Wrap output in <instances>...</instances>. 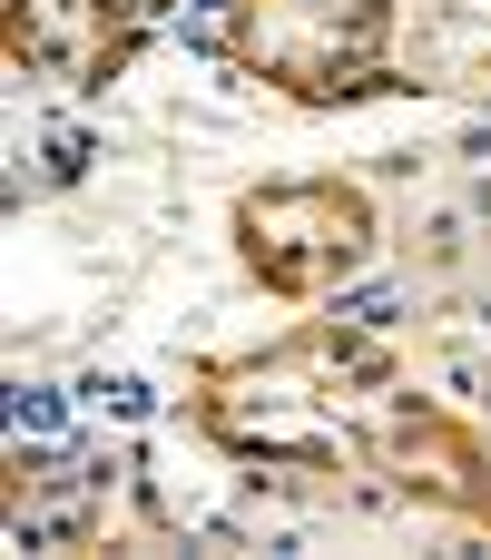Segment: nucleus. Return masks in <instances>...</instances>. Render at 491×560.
Masks as SVG:
<instances>
[{
  "instance_id": "1",
  "label": "nucleus",
  "mask_w": 491,
  "mask_h": 560,
  "mask_svg": "<svg viewBox=\"0 0 491 560\" xmlns=\"http://www.w3.org/2000/svg\"><path fill=\"white\" fill-rule=\"evenodd\" d=\"M344 394H384V345L374 335H344V325H315L285 354H256V364L207 374V404L197 413L236 453H266V463H344V453H364V423L335 413Z\"/></svg>"
},
{
  "instance_id": "2",
  "label": "nucleus",
  "mask_w": 491,
  "mask_h": 560,
  "mask_svg": "<svg viewBox=\"0 0 491 560\" xmlns=\"http://www.w3.org/2000/svg\"><path fill=\"white\" fill-rule=\"evenodd\" d=\"M236 69H256L266 89L305 98V108H335V98H364L384 89V49H394V10L384 0H226V30Z\"/></svg>"
},
{
  "instance_id": "3",
  "label": "nucleus",
  "mask_w": 491,
  "mask_h": 560,
  "mask_svg": "<svg viewBox=\"0 0 491 560\" xmlns=\"http://www.w3.org/2000/svg\"><path fill=\"white\" fill-rule=\"evenodd\" d=\"M374 197L354 177H285V187H246L236 197V256L276 285V295H325L374 256Z\"/></svg>"
},
{
  "instance_id": "4",
  "label": "nucleus",
  "mask_w": 491,
  "mask_h": 560,
  "mask_svg": "<svg viewBox=\"0 0 491 560\" xmlns=\"http://www.w3.org/2000/svg\"><path fill=\"white\" fill-rule=\"evenodd\" d=\"M364 453H374L404 492H423V502H443V512L491 522V463H482V443H472L453 413H433V404H413V394H374Z\"/></svg>"
},
{
  "instance_id": "5",
  "label": "nucleus",
  "mask_w": 491,
  "mask_h": 560,
  "mask_svg": "<svg viewBox=\"0 0 491 560\" xmlns=\"http://www.w3.org/2000/svg\"><path fill=\"white\" fill-rule=\"evenodd\" d=\"M89 10H98V69H118V59H128V39H138L167 0H89Z\"/></svg>"
}]
</instances>
